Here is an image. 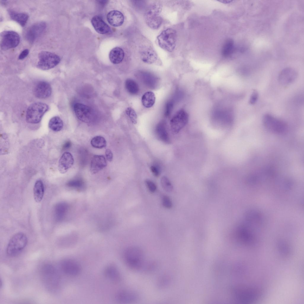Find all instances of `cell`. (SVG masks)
<instances>
[{"label":"cell","instance_id":"9","mask_svg":"<svg viewBox=\"0 0 304 304\" xmlns=\"http://www.w3.org/2000/svg\"><path fill=\"white\" fill-rule=\"evenodd\" d=\"M1 49L6 50L15 48L19 44L20 38L18 34L12 31H5L0 34Z\"/></svg>","mask_w":304,"mask_h":304},{"label":"cell","instance_id":"25","mask_svg":"<svg viewBox=\"0 0 304 304\" xmlns=\"http://www.w3.org/2000/svg\"><path fill=\"white\" fill-rule=\"evenodd\" d=\"M124 53L121 48L116 47L111 50L109 54V58L111 62L115 64H118L123 61Z\"/></svg>","mask_w":304,"mask_h":304},{"label":"cell","instance_id":"10","mask_svg":"<svg viewBox=\"0 0 304 304\" xmlns=\"http://www.w3.org/2000/svg\"><path fill=\"white\" fill-rule=\"evenodd\" d=\"M189 115L183 109L178 111L173 116L170 121V125L172 133H178L187 124Z\"/></svg>","mask_w":304,"mask_h":304},{"label":"cell","instance_id":"26","mask_svg":"<svg viewBox=\"0 0 304 304\" xmlns=\"http://www.w3.org/2000/svg\"><path fill=\"white\" fill-rule=\"evenodd\" d=\"M33 192L35 201L37 203L40 202L43 198L44 192V184L41 180H38L36 182L33 188Z\"/></svg>","mask_w":304,"mask_h":304},{"label":"cell","instance_id":"29","mask_svg":"<svg viewBox=\"0 0 304 304\" xmlns=\"http://www.w3.org/2000/svg\"><path fill=\"white\" fill-rule=\"evenodd\" d=\"M63 122L59 117L55 116L51 118L50 120L48 126L52 130L55 132L61 130L63 127Z\"/></svg>","mask_w":304,"mask_h":304},{"label":"cell","instance_id":"44","mask_svg":"<svg viewBox=\"0 0 304 304\" xmlns=\"http://www.w3.org/2000/svg\"><path fill=\"white\" fill-rule=\"evenodd\" d=\"M232 1H230V0H227H227H226V1L223 0V1H221V2L224 3H229L230 2Z\"/></svg>","mask_w":304,"mask_h":304},{"label":"cell","instance_id":"34","mask_svg":"<svg viewBox=\"0 0 304 304\" xmlns=\"http://www.w3.org/2000/svg\"><path fill=\"white\" fill-rule=\"evenodd\" d=\"M67 186L69 187L80 188L84 185V182L80 178L72 179L69 181L67 183Z\"/></svg>","mask_w":304,"mask_h":304},{"label":"cell","instance_id":"22","mask_svg":"<svg viewBox=\"0 0 304 304\" xmlns=\"http://www.w3.org/2000/svg\"><path fill=\"white\" fill-rule=\"evenodd\" d=\"M155 133L159 140L166 143L170 142V140L166 127V123L164 121L159 123L155 129Z\"/></svg>","mask_w":304,"mask_h":304},{"label":"cell","instance_id":"7","mask_svg":"<svg viewBox=\"0 0 304 304\" xmlns=\"http://www.w3.org/2000/svg\"><path fill=\"white\" fill-rule=\"evenodd\" d=\"M263 123L267 129L275 134H282L287 131V125L284 121L269 114L264 116Z\"/></svg>","mask_w":304,"mask_h":304},{"label":"cell","instance_id":"28","mask_svg":"<svg viewBox=\"0 0 304 304\" xmlns=\"http://www.w3.org/2000/svg\"><path fill=\"white\" fill-rule=\"evenodd\" d=\"M156 97L154 93L151 91L145 93L142 97V103L143 105L146 108H149L154 104Z\"/></svg>","mask_w":304,"mask_h":304},{"label":"cell","instance_id":"27","mask_svg":"<svg viewBox=\"0 0 304 304\" xmlns=\"http://www.w3.org/2000/svg\"><path fill=\"white\" fill-rule=\"evenodd\" d=\"M10 18L16 21L22 26L26 25L28 18V14L24 13H18L11 10L8 11Z\"/></svg>","mask_w":304,"mask_h":304},{"label":"cell","instance_id":"38","mask_svg":"<svg viewBox=\"0 0 304 304\" xmlns=\"http://www.w3.org/2000/svg\"><path fill=\"white\" fill-rule=\"evenodd\" d=\"M259 94L258 91L256 90H254L251 95L249 103L251 104H255L258 98Z\"/></svg>","mask_w":304,"mask_h":304},{"label":"cell","instance_id":"5","mask_svg":"<svg viewBox=\"0 0 304 304\" xmlns=\"http://www.w3.org/2000/svg\"><path fill=\"white\" fill-rule=\"evenodd\" d=\"M162 9L160 4H154L151 5L145 12L144 18L145 22L150 28H158L162 24V19L160 14Z\"/></svg>","mask_w":304,"mask_h":304},{"label":"cell","instance_id":"19","mask_svg":"<svg viewBox=\"0 0 304 304\" xmlns=\"http://www.w3.org/2000/svg\"><path fill=\"white\" fill-rule=\"evenodd\" d=\"M107 165V161L104 156L95 155L91 162V172L93 174L96 173L106 167Z\"/></svg>","mask_w":304,"mask_h":304},{"label":"cell","instance_id":"15","mask_svg":"<svg viewBox=\"0 0 304 304\" xmlns=\"http://www.w3.org/2000/svg\"><path fill=\"white\" fill-rule=\"evenodd\" d=\"M297 74L296 71L291 68H286L283 69L278 76V80L281 84L287 86L292 83L296 79Z\"/></svg>","mask_w":304,"mask_h":304},{"label":"cell","instance_id":"39","mask_svg":"<svg viewBox=\"0 0 304 304\" xmlns=\"http://www.w3.org/2000/svg\"><path fill=\"white\" fill-rule=\"evenodd\" d=\"M173 107V104L172 102L170 101L167 103L165 112V115L166 116H168L170 115Z\"/></svg>","mask_w":304,"mask_h":304},{"label":"cell","instance_id":"23","mask_svg":"<svg viewBox=\"0 0 304 304\" xmlns=\"http://www.w3.org/2000/svg\"><path fill=\"white\" fill-rule=\"evenodd\" d=\"M106 276L109 279L114 282H118L121 279V275L117 268L113 265L107 266L104 270Z\"/></svg>","mask_w":304,"mask_h":304},{"label":"cell","instance_id":"32","mask_svg":"<svg viewBox=\"0 0 304 304\" xmlns=\"http://www.w3.org/2000/svg\"><path fill=\"white\" fill-rule=\"evenodd\" d=\"M234 47L233 42L232 40L227 42L224 45L222 50V54L224 56L227 57L232 54L234 50Z\"/></svg>","mask_w":304,"mask_h":304},{"label":"cell","instance_id":"6","mask_svg":"<svg viewBox=\"0 0 304 304\" xmlns=\"http://www.w3.org/2000/svg\"><path fill=\"white\" fill-rule=\"evenodd\" d=\"M176 38V31L172 28L164 30L157 37L159 46L169 52H172L174 49Z\"/></svg>","mask_w":304,"mask_h":304},{"label":"cell","instance_id":"43","mask_svg":"<svg viewBox=\"0 0 304 304\" xmlns=\"http://www.w3.org/2000/svg\"><path fill=\"white\" fill-rule=\"evenodd\" d=\"M72 146V142L70 141H67L62 146V149L66 150L68 149Z\"/></svg>","mask_w":304,"mask_h":304},{"label":"cell","instance_id":"14","mask_svg":"<svg viewBox=\"0 0 304 304\" xmlns=\"http://www.w3.org/2000/svg\"><path fill=\"white\" fill-rule=\"evenodd\" d=\"M52 93V88L50 84L45 81L38 82L34 89V93L37 98L44 99L49 97Z\"/></svg>","mask_w":304,"mask_h":304},{"label":"cell","instance_id":"1","mask_svg":"<svg viewBox=\"0 0 304 304\" xmlns=\"http://www.w3.org/2000/svg\"><path fill=\"white\" fill-rule=\"evenodd\" d=\"M124 257L126 265L133 270L144 269L147 263L145 262L143 252L137 247L132 246L127 248L124 253Z\"/></svg>","mask_w":304,"mask_h":304},{"label":"cell","instance_id":"35","mask_svg":"<svg viewBox=\"0 0 304 304\" xmlns=\"http://www.w3.org/2000/svg\"><path fill=\"white\" fill-rule=\"evenodd\" d=\"M126 113L132 122L134 124H136L137 122V116L134 109L130 107H128L126 110Z\"/></svg>","mask_w":304,"mask_h":304},{"label":"cell","instance_id":"40","mask_svg":"<svg viewBox=\"0 0 304 304\" xmlns=\"http://www.w3.org/2000/svg\"><path fill=\"white\" fill-rule=\"evenodd\" d=\"M151 171L155 177H158L160 174V170L159 167L157 165H151L150 167Z\"/></svg>","mask_w":304,"mask_h":304},{"label":"cell","instance_id":"3","mask_svg":"<svg viewBox=\"0 0 304 304\" xmlns=\"http://www.w3.org/2000/svg\"><path fill=\"white\" fill-rule=\"evenodd\" d=\"M28 243L26 236L23 232L15 234L10 240L7 247V254L14 256L19 254L24 248Z\"/></svg>","mask_w":304,"mask_h":304},{"label":"cell","instance_id":"36","mask_svg":"<svg viewBox=\"0 0 304 304\" xmlns=\"http://www.w3.org/2000/svg\"><path fill=\"white\" fill-rule=\"evenodd\" d=\"M162 202L163 206L167 209H170L172 206V202L167 196L164 195L163 196L162 199Z\"/></svg>","mask_w":304,"mask_h":304},{"label":"cell","instance_id":"20","mask_svg":"<svg viewBox=\"0 0 304 304\" xmlns=\"http://www.w3.org/2000/svg\"><path fill=\"white\" fill-rule=\"evenodd\" d=\"M140 56L143 62L149 64L154 63L157 58L156 52L150 47L143 48L140 52Z\"/></svg>","mask_w":304,"mask_h":304},{"label":"cell","instance_id":"8","mask_svg":"<svg viewBox=\"0 0 304 304\" xmlns=\"http://www.w3.org/2000/svg\"><path fill=\"white\" fill-rule=\"evenodd\" d=\"M38 59L37 67L42 70L53 68L59 63L61 60L60 57L56 54L45 51L39 53Z\"/></svg>","mask_w":304,"mask_h":304},{"label":"cell","instance_id":"12","mask_svg":"<svg viewBox=\"0 0 304 304\" xmlns=\"http://www.w3.org/2000/svg\"><path fill=\"white\" fill-rule=\"evenodd\" d=\"M46 27V24L43 21L34 24L26 31L25 36L26 39L30 42H34L44 33Z\"/></svg>","mask_w":304,"mask_h":304},{"label":"cell","instance_id":"37","mask_svg":"<svg viewBox=\"0 0 304 304\" xmlns=\"http://www.w3.org/2000/svg\"><path fill=\"white\" fill-rule=\"evenodd\" d=\"M145 183L150 192L153 193L156 191V186L153 181L149 179H146L145 181Z\"/></svg>","mask_w":304,"mask_h":304},{"label":"cell","instance_id":"2","mask_svg":"<svg viewBox=\"0 0 304 304\" xmlns=\"http://www.w3.org/2000/svg\"><path fill=\"white\" fill-rule=\"evenodd\" d=\"M232 294L239 301L250 302L259 299L261 296V290L257 288L238 285L232 288Z\"/></svg>","mask_w":304,"mask_h":304},{"label":"cell","instance_id":"21","mask_svg":"<svg viewBox=\"0 0 304 304\" xmlns=\"http://www.w3.org/2000/svg\"><path fill=\"white\" fill-rule=\"evenodd\" d=\"M109 23L114 27L121 26L124 22V17L123 14L117 10H112L110 12L107 16Z\"/></svg>","mask_w":304,"mask_h":304},{"label":"cell","instance_id":"16","mask_svg":"<svg viewBox=\"0 0 304 304\" xmlns=\"http://www.w3.org/2000/svg\"><path fill=\"white\" fill-rule=\"evenodd\" d=\"M139 296L135 292L130 290H124L119 291L116 295L117 301L121 303H127L136 301L139 299Z\"/></svg>","mask_w":304,"mask_h":304},{"label":"cell","instance_id":"17","mask_svg":"<svg viewBox=\"0 0 304 304\" xmlns=\"http://www.w3.org/2000/svg\"><path fill=\"white\" fill-rule=\"evenodd\" d=\"M74 159L72 154L68 152L63 154L59 161L58 169L62 174L66 172L73 165Z\"/></svg>","mask_w":304,"mask_h":304},{"label":"cell","instance_id":"13","mask_svg":"<svg viewBox=\"0 0 304 304\" xmlns=\"http://www.w3.org/2000/svg\"><path fill=\"white\" fill-rule=\"evenodd\" d=\"M62 271L66 274L71 276L78 275L80 272L81 267L76 261L71 259L63 260L61 263Z\"/></svg>","mask_w":304,"mask_h":304},{"label":"cell","instance_id":"31","mask_svg":"<svg viewBox=\"0 0 304 304\" xmlns=\"http://www.w3.org/2000/svg\"><path fill=\"white\" fill-rule=\"evenodd\" d=\"M91 143L93 147L99 149L104 148L107 145L106 140L104 137L100 136L93 137L91 140Z\"/></svg>","mask_w":304,"mask_h":304},{"label":"cell","instance_id":"18","mask_svg":"<svg viewBox=\"0 0 304 304\" xmlns=\"http://www.w3.org/2000/svg\"><path fill=\"white\" fill-rule=\"evenodd\" d=\"M91 22L95 30L100 34H105L111 31L109 26L99 16L96 15L93 17L91 19Z\"/></svg>","mask_w":304,"mask_h":304},{"label":"cell","instance_id":"4","mask_svg":"<svg viewBox=\"0 0 304 304\" xmlns=\"http://www.w3.org/2000/svg\"><path fill=\"white\" fill-rule=\"evenodd\" d=\"M48 109V106L45 103L36 102L32 104L27 110L26 115L27 122L31 124L39 123Z\"/></svg>","mask_w":304,"mask_h":304},{"label":"cell","instance_id":"41","mask_svg":"<svg viewBox=\"0 0 304 304\" xmlns=\"http://www.w3.org/2000/svg\"><path fill=\"white\" fill-rule=\"evenodd\" d=\"M105 153L107 160L110 162H111L113 157V153L109 149H107L105 151Z\"/></svg>","mask_w":304,"mask_h":304},{"label":"cell","instance_id":"30","mask_svg":"<svg viewBox=\"0 0 304 304\" xmlns=\"http://www.w3.org/2000/svg\"><path fill=\"white\" fill-rule=\"evenodd\" d=\"M125 87L127 91L131 94L136 95L139 92V87L138 84L132 79L129 78L126 80Z\"/></svg>","mask_w":304,"mask_h":304},{"label":"cell","instance_id":"33","mask_svg":"<svg viewBox=\"0 0 304 304\" xmlns=\"http://www.w3.org/2000/svg\"><path fill=\"white\" fill-rule=\"evenodd\" d=\"M161 182L163 188L166 191L170 192L172 191L173 186L167 177L163 176L161 178Z\"/></svg>","mask_w":304,"mask_h":304},{"label":"cell","instance_id":"11","mask_svg":"<svg viewBox=\"0 0 304 304\" xmlns=\"http://www.w3.org/2000/svg\"><path fill=\"white\" fill-rule=\"evenodd\" d=\"M75 113L77 118L81 121L91 123L94 121L95 115L90 107L80 103H77L74 106Z\"/></svg>","mask_w":304,"mask_h":304},{"label":"cell","instance_id":"42","mask_svg":"<svg viewBox=\"0 0 304 304\" xmlns=\"http://www.w3.org/2000/svg\"><path fill=\"white\" fill-rule=\"evenodd\" d=\"M29 52V50L28 49L23 50L20 54L18 57L19 59L22 60L25 58L28 55Z\"/></svg>","mask_w":304,"mask_h":304},{"label":"cell","instance_id":"24","mask_svg":"<svg viewBox=\"0 0 304 304\" xmlns=\"http://www.w3.org/2000/svg\"><path fill=\"white\" fill-rule=\"evenodd\" d=\"M68 209L67 204L64 202L57 204L55 206L54 213L55 218L58 221H61L64 218Z\"/></svg>","mask_w":304,"mask_h":304}]
</instances>
